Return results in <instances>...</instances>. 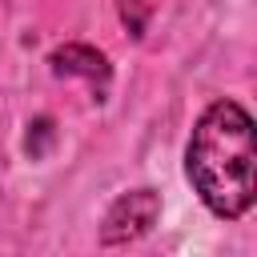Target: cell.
Returning a JSON list of instances; mask_svg holds the SVG:
<instances>
[{
	"instance_id": "1",
	"label": "cell",
	"mask_w": 257,
	"mask_h": 257,
	"mask_svg": "<svg viewBox=\"0 0 257 257\" xmlns=\"http://www.w3.org/2000/svg\"><path fill=\"white\" fill-rule=\"evenodd\" d=\"M185 177L197 189L201 205L221 221H237L253 209L257 133L253 116L237 100L221 96L197 116L185 145Z\"/></svg>"
},
{
	"instance_id": "2",
	"label": "cell",
	"mask_w": 257,
	"mask_h": 257,
	"mask_svg": "<svg viewBox=\"0 0 257 257\" xmlns=\"http://www.w3.org/2000/svg\"><path fill=\"white\" fill-rule=\"evenodd\" d=\"M157 217H161V193L128 189L108 205V213L100 221V245H133L157 225Z\"/></svg>"
},
{
	"instance_id": "3",
	"label": "cell",
	"mask_w": 257,
	"mask_h": 257,
	"mask_svg": "<svg viewBox=\"0 0 257 257\" xmlns=\"http://www.w3.org/2000/svg\"><path fill=\"white\" fill-rule=\"evenodd\" d=\"M48 64H52L56 76H84L92 88L100 84V92L108 88V76H112L104 52H96V48H88V44H64V48H56V52L48 56Z\"/></svg>"
}]
</instances>
